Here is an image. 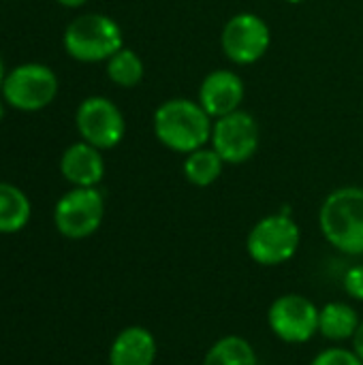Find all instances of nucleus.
<instances>
[{"instance_id":"1","label":"nucleus","mask_w":363,"mask_h":365,"mask_svg":"<svg viewBox=\"0 0 363 365\" xmlns=\"http://www.w3.org/2000/svg\"><path fill=\"white\" fill-rule=\"evenodd\" d=\"M212 120L199 101L169 98L154 111V135L165 148L190 154L212 139Z\"/></svg>"},{"instance_id":"2","label":"nucleus","mask_w":363,"mask_h":365,"mask_svg":"<svg viewBox=\"0 0 363 365\" xmlns=\"http://www.w3.org/2000/svg\"><path fill=\"white\" fill-rule=\"evenodd\" d=\"M319 229L332 248L347 257L363 255V188L332 190L319 210Z\"/></svg>"},{"instance_id":"3","label":"nucleus","mask_w":363,"mask_h":365,"mask_svg":"<svg viewBox=\"0 0 363 365\" xmlns=\"http://www.w3.org/2000/svg\"><path fill=\"white\" fill-rule=\"evenodd\" d=\"M300 244V225L287 212L263 216L246 235V252L261 267H278L289 263L297 255Z\"/></svg>"},{"instance_id":"4","label":"nucleus","mask_w":363,"mask_h":365,"mask_svg":"<svg viewBox=\"0 0 363 365\" xmlns=\"http://www.w3.org/2000/svg\"><path fill=\"white\" fill-rule=\"evenodd\" d=\"M64 49L77 62H103L124 47L122 28L103 13L75 17L64 30Z\"/></svg>"},{"instance_id":"5","label":"nucleus","mask_w":363,"mask_h":365,"mask_svg":"<svg viewBox=\"0 0 363 365\" xmlns=\"http://www.w3.org/2000/svg\"><path fill=\"white\" fill-rule=\"evenodd\" d=\"M0 92L4 103L17 111H41L53 103L58 94V77L45 64H19L6 73Z\"/></svg>"},{"instance_id":"6","label":"nucleus","mask_w":363,"mask_h":365,"mask_svg":"<svg viewBox=\"0 0 363 365\" xmlns=\"http://www.w3.org/2000/svg\"><path fill=\"white\" fill-rule=\"evenodd\" d=\"M319 306L300 293H285L267 308V327L285 344H306L319 334Z\"/></svg>"},{"instance_id":"7","label":"nucleus","mask_w":363,"mask_h":365,"mask_svg":"<svg viewBox=\"0 0 363 365\" xmlns=\"http://www.w3.org/2000/svg\"><path fill=\"white\" fill-rule=\"evenodd\" d=\"M105 218V199L98 188H73L53 207L56 231L66 240L94 235Z\"/></svg>"},{"instance_id":"8","label":"nucleus","mask_w":363,"mask_h":365,"mask_svg":"<svg viewBox=\"0 0 363 365\" xmlns=\"http://www.w3.org/2000/svg\"><path fill=\"white\" fill-rule=\"evenodd\" d=\"M75 124L81 141L103 150L116 148L126 133V122L116 103L105 96H88L75 113Z\"/></svg>"},{"instance_id":"9","label":"nucleus","mask_w":363,"mask_h":365,"mask_svg":"<svg viewBox=\"0 0 363 365\" xmlns=\"http://www.w3.org/2000/svg\"><path fill=\"white\" fill-rule=\"evenodd\" d=\"M272 43L270 26L257 13H237L223 28L220 45L233 64H255L265 56Z\"/></svg>"},{"instance_id":"10","label":"nucleus","mask_w":363,"mask_h":365,"mask_svg":"<svg viewBox=\"0 0 363 365\" xmlns=\"http://www.w3.org/2000/svg\"><path fill=\"white\" fill-rule=\"evenodd\" d=\"M210 141L225 163L242 165L250 160L259 150V124L248 111L237 109L214 120Z\"/></svg>"},{"instance_id":"11","label":"nucleus","mask_w":363,"mask_h":365,"mask_svg":"<svg viewBox=\"0 0 363 365\" xmlns=\"http://www.w3.org/2000/svg\"><path fill=\"white\" fill-rule=\"evenodd\" d=\"M244 101V81L237 73L218 68L208 73L199 88L201 107L216 120L240 109Z\"/></svg>"},{"instance_id":"12","label":"nucleus","mask_w":363,"mask_h":365,"mask_svg":"<svg viewBox=\"0 0 363 365\" xmlns=\"http://www.w3.org/2000/svg\"><path fill=\"white\" fill-rule=\"evenodd\" d=\"M60 171L73 188H96L105 178V160L98 148L79 141L64 150Z\"/></svg>"},{"instance_id":"13","label":"nucleus","mask_w":363,"mask_h":365,"mask_svg":"<svg viewBox=\"0 0 363 365\" xmlns=\"http://www.w3.org/2000/svg\"><path fill=\"white\" fill-rule=\"evenodd\" d=\"M156 357L158 342L141 325L124 327L109 346V365H154Z\"/></svg>"},{"instance_id":"14","label":"nucleus","mask_w":363,"mask_h":365,"mask_svg":"<svg viewBox=\"0 0 363 365\" xmlns=\"http://www.w3.org/2000/svg\"><path fill=\"white\" fill-rule=\"evenodd\" d=\"M362 317L347 302H329L319 310V334L329 342L353 340Z\"/></svg>"},{"instance_id":"15","label":"nucleus","mask_w":363,"mask_h":365,"mask_svg":"<svg viewBox=\"0 0 363 365\" xmlns=\"http://www.w3.org/2000/svg\"><path fill=\"white\" fill-rule=\"evenodd\" d=\"M32 216L30 199L21 188L9 182H0V233H17L21 231Z\"/></svg>"},{"instance_id":"16","label":"nucleus","mask_w":363,"mask_h":365,"mask_svg":"<svg viewBox=\"0 0 363 365\" xmlns=\"http://www.w3.org/2000/svg\"><path fill=\"white\" fill-rule=\"evenodd\" d=\"M201 365H259V355L246 338L229 334L205 351Z\"/></svg>"},{"instance_id":"17","label":"nucleus","mask_w":363,"mask_h":365,"mask_svg":"<svg viewBox=\"0 0 363 365\" xmlns=\"http://www.w3.org/2000/svg\"><path fill=\"white\" fill-rule=\"evenodd\" d=\"M225 169V160L220 158V154L210 145H203L190 154H186L182 171L188 184L197 186V188H208L212 186Z\"/></svg>"},{"instance_id":"18","label":"nucleus","mask_w":363,"mask_h":365,"mask_svg":"<svg viewBox=\"0 0 363 365\" xmlns=\"http://www.w3.org/2000/svg\"><path fill=\"white\" fill-rule=\"evenodd\" d=\"M143 60L128 47L118 49L107 60V77L120 88H135L143 79Z\"/></svg>"},{"instance_id":"19","label":"nucleus","mask_w":363,"mask_h":365,"mask_svg":"<svg viewBox=\"0 0 363 365\" xmlns=\"http://www.w3.org/2000/svg\"><path fill=\"white\" fill-rule=\"evenodd\" d=\"M310 365H363V361L357 357V353L353 349L332 346V349H325L319 355H315Z\"/></svg>"},{"instance_id":"20","label":"nucleus","mask_w":363,"mask_h":365,"mask_svg":"<svg viewBox=\"0 0 363 365\" xmlns=\"http://www.w3.org/2000/svg\"><path fill=\"white\" fill-rule=\"evenodd\" d=\"M342 289L351 299L363 302V265H353L344 272Z\"/></svg>"},{"instance_id":"21","label":"nucleus","mask_w":363,"mask_h":365,"mask_svg":"<svg viewBox=\"0 0 363 365\" xmlns=\"http://www.w3.org/2000/svg\"><path fill=\"white\" fill-rule=\"evenodd\" d=\"M353 351L357 353V357L363 361V319L362 323H359V327H357V334L353 336Z\"/></svg>"},{"instance_id":"22","label":"nucleus","mask_w":363,"mask_h":365,"mask_svg":"<svg viewBox=\"0 0 363 365\" xmlns=\"http://www.w3.org/2000/svg\"><path fill=\"white\" fill-rule=\"evenodd\" d=\"M58 4H62V6H66V9H77V6H83L88 0H56Z\"/></svg>"},{"instance_id":"23","label":"nucleus","mask_w":363,"mask_h":365,"mask_svg":"<svg viewBox=\"0 0 363 365\" xmlns=\"http://www.w3.org/2000/svg\"><path fill=\"white\" fill-rule=\"evenodd\" d=\"M4 77H6V71H4V62H2V58H0V90H2Z\"/></svg>"},{"instance_id":"24","label":"nucleus","mask_w":363,"mask_h":365,"mask_svg":"<svg viewBox=\"0 0 363 365\" xmlns=\"http://www.w3.org/2000/svg\"><path fill=\"white\" fill-rule=\"evenodd\" d=\"M285 2H289V4H302L304 0H285Z\"/></svg>"},{"instance_id":"25","label":"nucleus","mask_w":363,"mask_h":365,"mask_svg":"<svg viewBox=\"0 0 363 365\" xmlns=\"http://www.w3.org/2000/svg\"><path fill=\"white\" fill-rule=\"evenodd\" d=\"M2 118H4V105L0 103V120H2Z\"/></svg>"}]
</instances>
